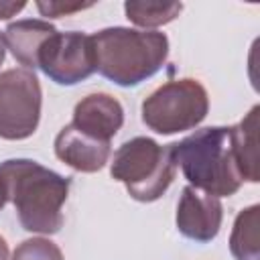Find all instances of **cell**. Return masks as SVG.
Wrapping results in <instances>:
<instances>
[{
  "mask_svg": "<svg viewBox=\"0 0 260 260\" xmlns=\"http://www.w3.org/2000/svg\"><path fill=\"white\" fill-rule=\"evenodd\" d=\"M0 179L26 232L51 236L61 230V209L71 185L67 177L30 158H10L0 162Z\"/></svg>",
  "mask_w": 260,
  "mask_h": 260,
  "instance_id": "1",
  "label": "cell"
},
{
  "mask_svg": "<svg viewBox=\"0 0 260 260\" xmlns=\"http://www.w3.org/2000/svg\"><path fill=\"white\" fill-rule=\"evenodd\" d=\"M169 146L175 167H181L191 187L217 199L230 197L242 187L232 126H207Z\"/></svg>",
  "mask_w": 260,
  "mask_h": 260,
  "instance_id": "2",
  "label": "cell"
},
{
  "mask_svg": "<svg viewBox=\"0 0 260 260\" xmlns=\"http://www.w3.org/2000/svg\"><path fill=\"white\" fill-rule=\"evenodd\" d=\"M95 61L106 79L120 87H134L152 77L167 61L169 39L158 30L110 26L91 35Z\"/></svg>",
  "mask_w": 260,
  "mask_h": 260,
  "instance_id": "3",
  "label": "cell"
},
{
  "mask_svg": "<svg viewBox=\"0 0 260 260\" xmlns=\"http://www.w3.org/2000/svg\"><path fill=\"white\" fill-rule=\"evenodd\" d=\"M171 146H160L148 136L126 140L112 158L110 175L124 183L132 199L150 203L165 195L175 179Z\"/></svg>",
  "mask_w": 260,
  "mask_h": 260,
  "instance_id": "4",
  "label": "cell"
},
{
  "mask_svg": "<svg viewBox=\"0 0 260 260\" xmlns=\"http://www.w3.org/2000/svg\"><path fill=\"white\" fill-rule=\"evenodd\" d=\"M207 112V91L193 77L167 81L142 102V122L162 136L199 126Z\"/></svg>",
  "mask_w": 260,
  "mask_h": 260,
  "instance_id": "5",
  "label": "cell"
},
{
  "mask_svg": "<svg viewBox=\"0 0 260 260\" xmlns=\"http://www.w3.org/2000/svg\"><path fill=\"white\" fill-rule=\"evenodd\" d=\"M43 91L35 71L18 67L0 73V138L24 140L41 120Z\"/></svg>",
  "mask_w": 260,
  "mask_h": 260,
  "instance_id": "6",
  "label": "cell"
},
{
  "mask_svg": "<svg viewBox=\"0 0 260 260\" xmlns=\"http://www.w3.org/2000/svg\"><path fill=\"white\" fill-rule=\"evenodd\" d=\"M95 67L93 39L77 30L53 32L37 57V69L59 85H75L93 75Z\"/></svg>",
  "mask_w": 260,
  "mask_h": 260,
  "instance_id": "7",
  "label": "cell"
},
{
  "mask_svg": "<svg viewBox=\"0 0 260 260\" xmlns=\"http://www.w3.org/2000/svg\"><path fill=\"white\" fill-rule=\"evenodd\" d=\"M223 205L217 197L207 195L191 185L181 191L177 203V230L193 242H211L221 228Z\"/></svg>",
  "mask_w": 260,
  "mask_h": 260,
  "instance_id": "8",
  "label": "cell"
},
{
  "mask_svg": "<svg viewBox=\"0 0 260 260\" xmlns=\"http://www.w3.org/2000/svg\"><path fill=\"white\" fill-rule=\"evenodd\" d=\"M71 124L98 140L110 142L124 124V108L110 93H89L75 104Z\"/></svg>",
  "mask_w": 260,
  "mask_h": 260,
  "instance_id": "9",
  "label": "cell"
},
{
  "mask_svg": "<svg viewBox=\"0 0 260 260\" xmlns=\"http://www.w3.org/2000/svg\"><path fill=\"white\" fill-rule=\"evenodd\" d=\"M55 154L67 167L79 173H95L110 158V142L98 140L73 124H67L55 136Z\"/></svg>",
  "mask_w": 260,
  "mask_h": 260,
  "instance_id": "10",
  "label": "cell"
},
{
  "mask_svg": "<svg viewBox=\"0 0 260 260\" xmlns=\"http://www.w3.org/2000/svg\"><path fill=\"white\" fill-rule=\"evenodd\" d=\"M53 32H57V28L49 20L41 18H22L10 22L4 30L6 49H10L12 57L20 65H24V69L35 71L39 51Z\"/></svg>",
  "mask_w": 260,
  "mask_h": 260,
  "instance_id": "11",
  "label": "cell"
},
{
  "mask_svg": "<svg viewBox=\"0 0 260 260\" xmlns=\"http://www.w3.org/2000/svg\"><path fill=\"white\" fill-rule=\"evenodd\" d=\"M258 112L260 106H254L248 116L232 126V142L236 150V158L240 165L242 179L248 183H258L260 173H258Z\"/></svg>",
  "mask_w": 260,
  "mask_h": 260,
  "instance_id": "12",
  "label": "cell"
},
{
  "mask_svg": "<svg viewBox=\"0 0 260 260\" xmlns=\"http://www.w3.org/2000/svg\"><path fill=\"white\" fill-rule=\"evenodd\" d=\"M258 223H260L258 205H250L236 215L230 234V252L236 260H260Z\"/></svg>",
  "mask_w": 260,
  "mask_h": 260,
  "instance_id": "13",
  "label": "cell"
},
{
  "mask_svg": "<svg viewBox=\"0 0 260 260\" xmlns=\"http://www.w3.org/2000/svg\"><path fill=\"white\" fill-rule=\"evenodd\" d=\"M183 10L181 2H150V0H130L124 4L126 18L142 28H156L175 20Z\"/></svg>",
  "mask_w": 260,
  "mask_h": 260,
  "instance_id": "14",
  "label": "cell"
},
{
  "mask_svg": "<svg viewBox=\"0 0 260 260\" xmlns=\"http://www.w3.org/2000/svg\"><path fill=\"white\" fill-rule=\"evenodd\" d=\"M10 260H65L61 248L49 238H30L16 246Z\"/></svg>",
  "mask_w": 260,
  "mask_h": 260,
  "instance_id": "15",
  "label": "cell"
},
{
  "mask_svg": "<svg viewBox=\"0 0 260 260\" xmlns=\"http://www.w3.org/2000/svg\"><path fill=\"white\" fill-rule=\"evenodd\" d=\"M91 6H93V2H61V0H39L37 2L41 16H47V18L69 16L77 10H85Z\"/></svg>",
  "mask_w": 260,
  "mask_h": 260,
  "instance_id": "16",
  "label": "cell"
},
{
  "mask_svg": "<svg viewBox=\"0 0 260 260\" xmlns=\"http://www.w3.org/2000/svg\"><path fill=\"white\" fill-rule=\"evenodd\" d=\"M24 6H26L24 0H18V2H14V0H0V20H8L16 12H20Z\"/></svg>",
  "mask_w": 260,
  "mask_h": 260,
  "instance_id": "17",
  "label": "cell"
},
{
  "mask_svg": "<svg viewBox=\"0 0 260 260\" xmlns=\"http://www.w3.org/2000/svg\"><path fill=\"white\" fill-rule=\"evenodd\" d=\"M0 260H10V250H8V244L2 236H0Z\"/></svg>",
  "mask_w": 260,
  "mask_h": 260,
  "instance_id": "18",
  "label": "cell"
},
{
  "mask_svg": "<svg viewBox=\"0 0 260 260\" xmlns=\"http://www.w3.org/2000/svg\"><path fill=\"white\" fill-rule=\"evenodd\" d=\"M6 201H8V197H6V187H4V181L0 179V211H2V207L6 205Z\"/></svg>",
  "mask_w": 260,
  "mask_h": 260,
  "instance_id": "19",
  "label": "cell"
},
{
  "mask_svg": "<svg viewBox=\"0 0 260 260\" xmlns=\"http://www.w3.org/2000/svg\"><path fill=\"white\" fill-rule=\"evenodd\" d=\"M4 57H6V41H4V32L0 30V65L4 63Z\"/></svg>",
  "mask_w": 260,
  "mask_h": 260,
  "instance_id": "20",
  "label": "cell"
}]
</instances>
